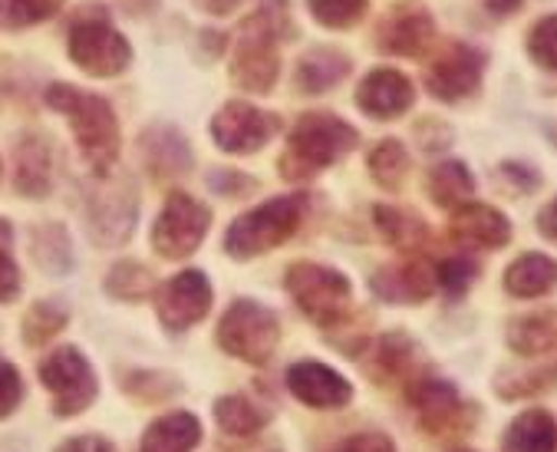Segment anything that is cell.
Returning a JSON list of instances; mask_svg holds the SVG:
<instances>
[{
	"label": "cell",
	"mask_w": 557,
	"mask_h": 452,
	"mask_svg": "<svg viewBox=\"0 0 557 452\" xmlns=\"http://www.w3.org/2000/svg\"><path fill=\"white\" fill-rule=\"evenodd\" d=\"M277 133H281V120L274 117V112H264V109L242 102V99L221 106L218 117L211 120L214 143L225 152H235V156H248V152L264 149Z\"/></svg>",
	"instance_id": "obj_10"
},
{
	"label": "cell",
	"mask_w": 557,
	"mask_h": 452,
	"mask_svg": "<svg viewBox=\"0 0 557 452\" xmlns=\"http://www.w3.org/2000/svg\"><path fill=\"white\" fill-rule=\"evenodd\" d=\"M106 288L113 291L116 297H126V301H139L152 291V278L143 265H133V261H123L113 268V274H109Z\"/></svg>",
	"instance_id": "obj_35"
},
{
	"label": "cell",
	"mask_w": 557,
	"mask_h": 452,
	"mask_svg": "<svg viewBox=\"0 0 557 452\" xmlns=\"http://www.w3.org/2000/svg\"><path fill=\"white\" fill-rule=\"evenodd\" d=\"M63 8V0H0V14L8 17V24L27 27L53 17Z\"/></svg>",
	"instance_id": "obj_36"
},
{
	"label": "cell",
	"mask_w": 557,
	"mask_h": 452,
	"mask_svg": "<svg viewBox=\"0 0 557 452\" xmlns=\"http://www.w3.org/2000/svg\"><path fill=\"white\" fill-rule=\"evenodd\" d=\"M214 419L228 436H255L264 426V413L248 396H221L214 403Z\"/></svg>",
	"instance_id": "obj_29"
},
{
	"label": "cell",
	"mask_w": 557,
	"mask_h": 452,
	"mask_svg": "<svg viewBox=\"0 0 557 452\" xmlns=\"http://www.w3.org/2000/svg\"><path fill=\"white\" fill-rule=\"evenodd\" d=\"M57 452H116V449L102 436H76V439H66Z\"/></svg>",
	"instance_id": "obj_40"
},
{
	"label": "cell",
	"mask_w": 557,
	"mask_h": 452,
	"mask_svg": "<svg viewBox=\"0 0 557 452\" xmlns=\"http://www.w3.org/2000/svg\"><path fill=\"white\" fill-rule=\"evenodd\" d=\"M284 284L294 304L304 310V317L313 320L317 327H326L330 333L354 317V288L344 271L300 261L290 265Z\"/></svg>",
	"instance_id": "obj_3"
},
{
	"label": "cell",
	"mask_w": 557,
	"mask_h": 452,
	"mask_svg": "<svg viewBox=\"0 0 557 452\" xmlns=\"http://www.w3.org/2000/svg\"><path fill=\"white\" fill-rule=\"evenodd\" d=\"M357 143H360V133L341 117L310 112V117H304L290 133V152L284 159V169L290 172V179L326 169L333 162L347 159L357 149Z\"/></svg>",
	"instance_id": "obj_5"
},
{
	"label": "cell",
	"mask_w": 557,
	"mask_h": 452,
	"mask_svg": "<svg viewBox=\"0 0 557 452\" xmlns=\"http://www.w3.org/2000/svg\"><path fill=\"white\" fill-rule=\"evenodd\" d=\"M208 224H211V208L195 201L185 192L169 195L162 215L156 218V229H152V248L159 258H188L198 252V245L208 235Z\"/></svg>",
	"instance_id": "obj_8"
},
{
	"label": "cell",
	"mask_w": 557,
	"mask_h": 452,
	"mask_svg": "<svg viewBox=\"0 0 557 452\" xmlns=\"http://www.w3.org/2000/svg\"><path fill=\"white\" fill-rule=\"evenodd\" d=\"M66 320H70L66 307H60V304H53V301H37V304L27 310V317H24V341H27L30 347L47 344L50 337H57V333L63 330Z\"/></svg>",
	"instance_id": "obj_30"
},
{
	"label": "cell",
	"mask_w": 557,
	"mask_h": 452,
	"mask_svg": "<svg viewBox=\"0 0 557 452\" xmlns=\"http://www.w3.org/2000/svg\"><path fill=\"white\" fill-rule=\"evenodd\" d=\"M201 8H208V11H214V0H198ZM238 4V0H221V11H232Z\"/></svg>",
	"instance_id": "obj_44"
},
{
	"label": "cell",
	"mask_w": 557,
	"mask_h": 452,
	"mask_svg": "<svg viewBox=\"0 0 557 452\" xmlns=\"http://www.w3.org/2000/svg\"><path fill=\"white\" fill-rule=\"evenodd\" d=\"M508 347L524 361L550 354L557 347V307L515 317L508 323Z\"/></svg>",
	"instance_id": "obj_20"
},
{
	"label": "cell",
	"mask_w": 557,
	"mask_h": 452,
	"mask_svg": "<svg viewBox=\"0 0 557 452\" xmlns=\"http://www.w3.org/2000/svg\"><path fill=\"white\" fill-rule=\"evenodd\" d=\"M307 8L317 17V24L330 30H350L363 21L370 0H307Z\"/></svg>",
	"instance_id": "obj_31"
},
{
	"label": "cell",
	"mask_w": 557,
	"mask_h": 452,
	"mask_svg": "<svg viewBox=\"0 0 557 452\" xmlns=\"http://www.w3.org/2000/svg\"><path fill=\"white\" fill-rule=\"evenodd\" d=\"M505 452H557V423L547 410H524L505 429Z\"/></svg>",
	"instance_id": "obj_21"
},
{
	"label": "cell",
	"mask_w": 557,
	"mask_h": 452,
	"mask_svg": "<svg viewBox=\"0 0 557 452\" xmlns=\"http://www.w3.org/2000/svg\"><path fill=\"white\" fill-rule=\"evenodd\" d=\"M201 442V419L195 413H165L159 416L146 436L143 452H191Z\"/></svg>",
	"instance_id": "obj_22"
},
{
	"label": "cell",
	"mask_w": 557,
	"mask_h": 452,
	"mask_svg": "<svg viewBox=\"0 0 557 452\" xmlns=\"http://www.w3.org/2000/svg\"><path fill=\"white\" fill-rule=\"evenodd\" d=\"M162 139H165V143H159V133L143 136V143H146V162H149L159 175L185 172V169H188V149H175V152H172V146H178L182 136L172 133V130H162Z\"/></svg>",
	"instance_id": "obj_32"
},
{
	"label": "cell",
	"mask_w": 557,
	"mask_h": 452,
	"mask_svg": "<svg viewBox=\"0 0 557 452\" xmlns=\"http://www.w3.org/2000/svg\"><path fill=\"white\" fill-rule=\"evenodd\" d=\"M528 53L537 66L557 73V14L541 17L528 34Z\"/></svg>",
	"instance_id": "obj_34"
},
{
	"label": "cell",
	"mask_w": 557,
	"mask_h": 452,
	"mask_svg": "<svg viewBox=\"0 0 557 452\" xmlns=\"http://www.w3.org/2000/svg\"><path fill=\"white\" fill-rule=\"evenodd\" d=\"M416 102V86L406 73L376 66L363 76L357 89V106L373 120H396L403 112H409Z\"/></svg>",
	"instance_id": "obj_15"
},
{
	"label": "cell",
	"mask_w": 557,
	"mask_h": 452,
	"mask_svg": "<svg viewBox=\"0 0 557 452\" xmlns=\"http://www.w3.org/2000/svg\"><path fill=\"white\" fill-rule=\"evenodd\" d=\"M370 377L376 383H396L406 380L416 367V344L403 330H389L380 337V344L370 354Z\"/></svg>",
	"instance_id": "obj_24"
},
{
	"label": "cell",
	"mask_w": 557,
	"mask_h": 452,
	"mask_svg": "<svg viewBox=\"0 0 557 452\" xmlns=\"http://www.w3.org/2000/svg\"><path fill=\"white\" fill-rule=\"evenodd\" d=\"M304 208H307V201L300 195H284V198H271V201L238 215L225 235V252L238 261L274 252L297 232Z\"/></svg>",
	"instance_id": "obj_4"
},
{
	"label": "cell",
	"mask_w": 557,
	"mask_h": 452,
	"mask_svg": "<svg viewBox=\"0 0 557 452\" xmlns=\"http://www.w3.org/2000/svg\"><path fill=\"white\" fill-rule=\"evenodd\" d=\"M449 232L459 245L466 248H482V252H495L505 248L511 242V221L505 211H498L495 205L485 201H466L453 211Z\"/></svg>",
	"instance_id": "obj_16"
},
{
	"label": "cell",
	"mask_w": 557,
	"mask_h": 452,
	"mask_svg": "<svg viewBox=\"0 0 557 452\" xmlns=\"http://www.w3.org/2000/svg\"><path fill=\"white\" fill-rule=\"evenodd\" d=\"M453 452H472V449H453Z\"/></svg>",
	"instance_id": "obj_45"
},
{
	"label": "cell",
	"mask_w": 557,
	"mask_h": 452,
	"mask_svg": "<svg viewBox=\"0 0 557 452\" xmlns=\"http://www.w3.org/2000/svg\"><path fill=\"white\" fill-rule=\"evenodd\" d=\"M432 44L435 24L422 8H399L376 30V47L396 57H422Z\"/></svg>",
	"instance_id": "obj_18"
},
{
	"label": "cell",
	"mask_w": 557,
	"mask_h": 452,
	"mask_svg": "<svg viewBox=\"0 0 557 452\" xmlns=\"http://www.w3.org/2000/svg\"><path fill=\"white\" fill-rule=\"evenodd\" d=\"M211 284L201 271H182L175 278H169L156 297L159 307V320L172 330L182 333L188 327H195L198 320H205L208 307H211Z\"/></svg>",
	"instance_id": "obj_13"
},
{
	"label": "cell",
	"mask_w": 557,
	"mask_h": 452,
	"mask_svg": "<svg viewBox=\"0 0 557 452\" xmlns=\"http://www.w3.org/2000/svg\"><path fill=\"white\" fill-rule=\"evenodd\" d=\"M482 4H485V11L495 14V17H511L515 11H521L524 0H482Z\"/></svg>",
	"instance_id": "obj_42"
},
{
	"label": "cell",
	"mask_w": 557,
	"mask_h": 452,
	"mask_svg": "<svg viewBox=\"0 0 557 452\" xmlns=\"http://www.w3.org/2000/svg\"><path fill=\"white\" fill-rule=\"evenodd\" d=\"M14 245V232H11V224L0 218V252H8Z\"/></svg>",
	"instance_id": "obj_43"
},
{
	"label": "cell",
	"mask_w": 557,
	"mask_h": 452,
	"mask_svg": "<svg viewBox=\"0 0 557 452\" xmlns=\"http://www.w3.org/2000/svg\"><path fill=\"white\" fill-rule=\"evenodd\" d=\"M21 294V268L11 252H0V304H8Z\"/></svg>",
	"instance_id": "obj_38"
},
{
	"label": "cell",
	"mask_w": 557,
	"mask_h": 452,
	"mask_svg": "<svg viewBox=\"0 0 557 452\" xmlns=\"http://www.w3.org/2000/svg\"><path fill=\"white\" fill-rule=\"evenodd\" d=\"M425 188H429V198H432L438 208L456 211L459 205L472 201V195H475V179H472V172H469L466 162L449 159V162H438V166L429 172Z\"/></svg>",
	"instance_id": "obj_25"
},
{
	"label": "cell",
	"mask_w": 557,
	"mask_h": 452,
	"mask_svg": "<svg viewBox=\"0 0 557 452\" xmlns=\"http://www.w3.org/2000/svg\"><path fill=\"white\" fill-rule=\"evenodd\" d=\"M557 288V261L541 252H524L505 268V291L518 301H537Z\"/></svg>",
	"instance_id": "obj_19"
},
{
	"label": "cell",
	"mask_w": 557,
	"mask_h": 452,
	"mask_svg": "<svg viewBox=\"0 0 557 452\" xmlns=\"http://www.w3.org/2000/svg\"><path fill=\"white\" fill-rule=\"evenodd\" d=\"M406 400L412 410H419V419L432 436H453L466 429V403L449 380L416 377L406 390Z\"/></svg>",
	"instance_id": "obj_12"
},
{
	"label": "cell",
	"mask_w": 557,
	"mask_h": 452,
	"mask_svg": "<svg viewBox=\"0 0 557 452\" xmlns=\"http://www.w3.org/2000/svg\"><path fill=\"white\" fill-rule=\"evenodd\" d=\"M47 106L63 112L73 126L76 146L92 169V175H109V169L120 159V126L116 112L102 96H92L79 86L70 83H53L47 89Z\"/></svg>",
	"instance_id": "obj_1"
},
{
	"label": "cell",
	"mask_w": 557,
	"mask_h": 452,
	"mask_svg": "<svg viewBox=\"0 0 557 452\" xmlns=\"http://www.w3.org/2000/svg\"><path fill=\"white\" fill-rule=\"evenodd\" d=\"M438 291L435 265L425 258H406L403 265L380 268L373 274V294L389 304H422Z\"/></svg>",
	"instance_id": "obj_17"
},
{
	"label": "cell",
	"mask_w": 557,
	"mask_h": 452,
	"mask_svg": "<svg viewBox=\"0 0 557 452\" xmlns=\"http://www.w3.org/2000/svg\"><path fill=\"white\" fill-rule=\"evenodd\" d=\"M341 452H396V442L386 432H357L344 442Z\"/></svg>",
	"instance_id": "obj_39"
},
{
	"label": "cell",
	"mask_w": 557,
	"mask_h": 452,
	"mask_svg": "<svg viewBox=\"0 0 557 452\" xmlns=\"http://www.w3.org/2000/svg\"><path fill=\"white\" fill-rule=\"evenodd\" d=\"M488 57L472 44H449L425 70V86L442 102H459L482 86Z\"/></svg>",
	"instance_id": "obj_11"
},
{
	"label": "cell",
	"mask_w": 557,
	"mask_h": 452,
	"mask_svg": "<svg viewBox=\"0 0 557 452\" xmlns=\"http://www.w3.org/2000/svg\"><path fill=\"white\" fill-rule=\"evenodd\" d=\"M347 73H350V60H347L341 50H326V47H320V50H313V53H307V57L300 60L297 83H300V89H307V93H326V89L337 86Z\"/></svg>",
	"instance_id": "obj_26"
},
{
	"label": "cell",
	"mask_w": 557,
	"mask_h": 452,
	"mask_svg": "<svg viewBox=\"0 0 557 452\" xmlns=\"http://www.w3.org/2000/svg\"><path fill=\"white\" fill-rule=\"evenodd\" d=\"M479 274H482V268L472 255H453V258L438 261V268H435L438 288L449 297H462L479 281Z\"/></svg>",
	"instance_id": "obj_33"
},
{
	"label": "cell",
	"mask_w": 557,
	"mask_h": 452,
	"mask_svg": "<svg viewBox=\"0 0 557 452\" xmlns=\"http://www.w3.org/2000/svg\"><path fill=\"white\" fill-rule=\"evenodd\" d=\"M218 344L245 364H264L281 344V320L258 301H235L218 323Z\"/></svg>",
	"instance_id": "obj_6"
},
{
	"label": "cell",
	"mask_w": 557,
	"mask_h": 452,
	"mask_svg": "<svg viewBox=\"0 0 557 452\" xmlns=\"http://www.w3.org/2000/svg\"><path fill=\"white\" fill-rule=\"evenodd\" d=\"M37 377L50 390L53 413L60 419L79 416L96 400V390H99L96 374L79 347H57L53 354H47L37 367Z\"/></svg>",
	"instance_id": "obj_7"
},
{
	"label": "cell",
	"mask_w": 557,
	"mask_h": 452,
	"mask_svg": "<svg viewBox=\"0 0 557 452\" xmlns=\"http://www.w3.org/2000/svg\"><path fill=\"white\" fill-rule=\"evenodd\" d=\"M284 0H268V4L245 21L235 57H232V76L248 93H268L277 80L281 57H277V37L284 24Z\"/></svg>",
	"instance_id": "obj_2"
},
{
	"label": "cell",
	"mask_w": 557,
	"mask_h": 452,
	"mask_svg": "<svg viewBox=\"0 0 557 452\" xmlns=\"http://www.w3.org/2000/svg\"><path fill=\"white\" fill-rule=\"evenodd\" d=\"M287 390L313 410H341L354 400V387L344 374L326 364L300 361L287 370Z\"/></svg>",
	"instance_id": "obj_14"
},
{
	"label": "cell",
	"mask_w": 557,
	"mask_h": 452,
	"mask_svg": "<svg viewBox=\"0 0 557 452\" xmlns=\"http://www.w3.org/2000/svg\"><path fill=\"white\" fill-rule=\"evenodd\" d=\"M367 169H370V175H373L376 185H383L386 192H399L406 185V179H409L412 156H409V149L399 139H383L370 152Z\"/></svg>",
	"instance_id": "obj_28"
},
{
	"label": "cell",
	"mask_w": 557,
	"mask_h": 452,
	"mask_svg": "<svg viewBox=\"0 0 557 452\" xmlns=\"http://www.w3.org/2000/svg\"><path fill=\"white\" fill-rule=\"evenodd\" d=\"M373 221L380 239L396 248V252H419L422 242L429 239V224L409 211V208H396V205H376L373 208Z\"/></svg>",
	"instance_id": "obj_23"
},
{
	"label": "cell",
	"mask_w": 557,
	"mask_h": 452,
	"mask_svg": "<svg viewBox=\"0 0 557 452\" xmlns=\"http://www.w3.org/2000/svg\"><path fill=\"white\" fill-rule=\"evenodd\" d=\"M50 149L44 146L40 136H27L24 146L17 149V188L30 198H40L50 192Z\"/></svg>",
	"instance_id": "obj_27"
},
{
	"label": "cell",
	"mask_w": 557,
	"mask_h": 452,
	"mask_svg": "<svg viewBox=\"0 0 557 452\" xmlns=\"http://www.w3.org/2000/svg\"><path fill=\"white\" fill-rule=\"evenodd\" d=\"M133 50L129 40L102 17L76 21L70 30V60L89 76H116L126 70Z\"/></svg>",
	"instance_id": "obj_9"
},
{
	"label": "cell",
	"mask_w": 557,
	"mask_h": 452,
	"mask_svg": "<svg viewBox=\"0 0 557 452\" xmlns=\"http://www.w3.org/2000/svg\"><path fill=\"white\" fill-rule=\"evenodd\" d=\"M24 400V380L14 364L0 361V419H8Z\"/></svg>",
	"instance_id": "obj_37"
},
{
	"label": "cell",
	"mask_w": 557,
	"mask_h": 452,
	"mask_svg": "<svg viewBox=\"0 0 557 452\" xmlns=\"http://www.w3.org/2000/svg\"><path fill=\"white\" fill-rule=\"evenodd\" d=\"M537 232H541L544 239H554V242H557V195L537 211Z\"/></svg>",
	"instance_id": "obj_41"
}]
</instances>
